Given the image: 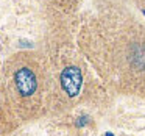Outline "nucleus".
Listing matches in <instances>:
<instances>
[{"mask_svg": "<svg viewBox=\"0 0 145 136\" xmlns=\"http://www.w3.org/2000/svg\"><path fill=\"white\" fill-rule=\"evenodd\" d=\"M81 83H83V75L78 67L70 66L63 70V74H61V86L70 97H75L80 92Z\"/></svg>", "mask_w": 145, "mask_h": 136, "instance_id": "obj_1", "label": "nucleus"}, {"mask_svg": "<svg viewBox=\"0 0 145 136\" xmlns=\"http://www.w3.org/2000/svg\"><path fill=\"white\" fill-rule=\"evenodd\" d=\"M14 80H16L17 91H19L20 95H24V97L31 95L33 92L36 91V86H38V83H36V77L28 67H22V69L17 70Z\"/></svg>", "mask_w": 145, "mask_h": 136, "instance_id": "obj_2", "label": "nucleus"}, {"mask_svg": "<svg viewBox=\"0 0 145 136\" xmlns=\"http://www.w3.org/2000/svg\"><path fill=\"white\" fill-rule=\"evenodd\" d=\"M106 136H114V135H112V133H106Z\"/></svg>", "mask_w": 145, "mask_h": 136, "instance_id": "obj_3", "label": "nucleus"}, {"mask_svg": "<svg viewBox=\"0 0 145 136\" xmlns=\"http://www.w3.org/2000/svg\"><path fill=\"white\" fill-rule=\"evenodd\" d=\"M144 14H145V10H144Z\"/></svg>", "mask_w": 145, "mask_h": 136, "instance_id": "obj_4", "label": "nucleus"}]
</instances>
